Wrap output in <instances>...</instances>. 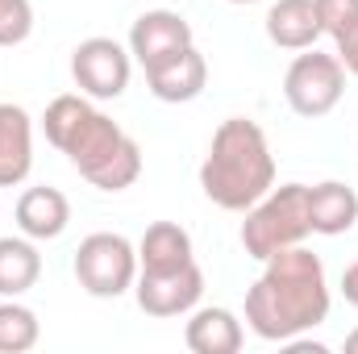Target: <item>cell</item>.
<instances>
[{
  "label": "cell",
  "mask_w": 358,
  "mask_h": 354,
  "mask_svg": "<svg viewBox=\"0 0 358 354\" xmlns=\"http://www.w3.org/2000/svg\"><path fill=\"white\" fill-rule=\"evenodd\" d=\"M342 296H346V304L358 309V263H350L342 271Z\"/></svg>",
  "instance_id": "cell-22"
},
{
  "label": "cell",
  "mask_w": 358,
  "mask_h": 354,
  "mask_svg": "<svg viewBox=\"0 0 358 354\" xmlns=\"http://www.w3.org/2000/svg\"><path fill=\"white\" fill-rule=\"evenodd\" d=\"M308 221L313 234L342 238L358 225V192L342 179H321L308 187Z\"/></svg>",
  "instance_id": "cell-14"
},
{
  "label": "cell",
  "mask_w": 358,
  "mask_h": 354,
  "mask_svg": "<svg viewBox=\"0 0 358 354\" xmlns=\"http://www.w3.org/2000/svg\"><path fill=\"white\" fill-rule=\"evenodd\" d=\"M346 96V67L338 55H325L317 46L300 50L283 76V100L296 117H329Z\"/></svg>",
  "instance_id": "cell-5"
},
{
  "label": "cell",
  "mask_w": 358,
  "mask_h": 354,
  "mask_svg": "<svg viewBox=\"0 0 358 354\" xmlns=\"http://www.w3.org/2000/svg\"><path fill=\"white\" fill-rule=\"evenodd\" d=\"M34 34V4L29 0H0V46H21Z\"/></svg>",
  "instance_id": "cell-19"
},
{
  "label": "cell",
  "mask_w": 358,
  "mask_h": 354,
  "mask_svg": "<svg viewBox=\"0 0 358 354\" xmlns=\"http://www.w3.org/2000/svg\"><path fill=\"white\" fill-rule=\"evenodd\" d=\"M317 4V21H321V34H338L346 29L350 21L358 17V0H313Z\"/></svg>",
  "instance_id": "cell-20"
},
{
  "label": "cell",
  "mask_w": 358,
  "mask_h": 354,
  "mask_svg": "<svg viewBox=\"0 0 358 354\" xmlns=\"http://www.w3.org/2000/svg\"><path fill=\"white\" fill-rule=\"evenodd\" d=\"M267 38L279 50H308L321 38L313 0H275L267 8Z\"/></svg>",
  "instance_id": "cell-15"
},
{
  "label": "cell",
  "mask_w": 358,
  "mask_h": 354,
  "mask_svg": "<svg viewBox=\"0 0 358 354\" xmlns=\"http://www.w3.org/2000/svg\"><path fill=\"white\" fill-rule=\"evenodd\" d=\"M313 234V221H308V183H279L271 187L259 204L246 208V221H242V250L255 259V263H267L271 255L287 250V246H300L304 238Z\"/></svg>",
  "instance_id": "cell-4"
},
{
  "label": "cell",
  "mask_w": 358,
  "mask_h": 354,
  "mask_svg": "<svg viewBox=\"0 0 358 354\" xmlns=\"http://www.w3.org/2000/svg\"><path fill=\"white\" fill-rule=\"evenodd\" d=\"M192 259H196V246H192V234L179 221L146 225V234L138 242V271H176Z\"/></svg>",
  "instance_id": "cell-16"
},
{
  "label": "cell",
  "mask_w": 358,
  "mask_h": 354,
  "mask_svg": "<svg viewBox=\"0 0 358 354\" xmlns=\"http://www.w3.org/2000/svg\"><path fill=\"white\" fill-rule=\"evenodd\" d=\"M76 279L96 300H117L134 292L138 246L125 234H88L76 250Z\"/></svg>",
  "instance_id": "cell-6"
},
{
  "label": "cell",
  "mask_w": 358,
  "mask_h": 354,
  "mask_svg": "<svg viewBox=\"0 0 358 354\" xmlns=\"http://www.w3.org/2000/svg\"><path fill=\"white\" fill-rule=\"evenodd\" d=\"M71 225V200L50 187V183H38V187H25L21 200H17V229L34 242H55L63 238Z\"/></svg>",
  "instance_id": "cell-11"
},
{
  "label": "cell",
  "mask_w": 358,
  "mask_h": 354,
  "mask_svg": "<svg viewBox=\"0 0 358 354\" xmlns=\"http://www.w3.org/2000/svg\"><path fill=\"white\" fill-rule=\"evenodd\" d=\"M204 296V271L200 263L176 267V271H138L134 279V300L146 317L171 321V317H187Z\"/></svg>",
  "instance_id": "cell-8"
},
{
  "label": "cell",
  "mask_w": 358,
  "mask_h": 354,
  "mask_svg": "<svg viewBox=\"0 0 358 354\" xmlns=\"http://www.w3.org/2000/svg\"><path fill=\"white\" fill-rule=\"evenodd\" d=\"M229 4H259V0H229Z\"/></svg>",
  "instance_id": "cell-24"
},
{
  "label": "cell",
  "mask_w": 358,
  "mask_h": 354,
  "mask_svg": "<svg viewBox=\"0 0 358 354\" xmlns=\"http://www.w3.org/2000/svg\"><path fill=\"white\" fill-rule=\"evenodd\" d=\"M42 279V255L34 238H0V296H25Z\"/></svg>",
  "instance_id": "cell-17"
},
{
  "label": "cell",
  "mask_w": 358,
  "mask_h": 354,
  "mask_svg": "<svg viewBox=\"0 0 358 354\" xmlns=\"http://www.w3.org/2000/svg\"><path fill=\"white\" fill-rule=\"evenodd\" d=\"M34 171V121L21 104H0V187H17Z\"/></svg>",
  "instance_id": "cell-13"
},
{
  "label": "cell",
  "mask_w": 358,
  "mask_h": 354,
  "mask_svg": "<svg viewBox=\"0 0 358 354\" xmlns=\"http://www.w3.org/2000/svg\"><path fill=\"white\" fill-rule=\"evenodd\" d=\"M200 187L225 213H246L275 187V155L259 121L225 117L213 129L208 155L200 163Z\"/></svg>",
  "instance_id": "cell-3"
},
{
  "label": "cell",
  "mask_w": 358,
  "mask_h": 354,
  "mask_svg": "<svg viewBox=\"0 0 358 354\" xmlns=\"http://www.w3.org/2000/svg\"><path fill=\"white\" fill-rule=\"evenodd\" d=\"M334 304L329 279L321 255L300 246H287L263 263V275L246 292V325L263 342H287L317 325H325Z\"/></svg>",
  "instance_id": "cell-1"
},
{
  "label": "cell",
  "mask_w": 358,
  "mask_h": 354,
  "mask_svg": "<svg viewBox=\"0 0 358 354\" xmlns=\"http://www.w3.org/2000/svg\"><path fill=\"white\" fill-rule=\"evenodd\" d=\"M183 342L192 354H238L246 342L242 317L225 304H196L183 325Z\"/></svg>",
  "instance_id": "cell-10"
},
{
  "label": "cell",
  "mask_w": 358,
  "mask_h": 354,
  "mask_svg": "<svg viewBox=\"0 0 358 354\" xmlns=\"http://www.w3.org/2000/svg\"><path fill=\"white\" fill-rule=\"evenodd\" d=\"M187 46H196V34H192V21L176 8H146L129 29V55L142 71Z\"/></svg>",
  "instance_id": "cell-9"
},
{
  "label": "cell",
  "mask_w": 358,
  "mask_h": 354,
  "mask_svg": "<svg viewBox=\"0 0 358 354\" xmlns=\"http://www.w3.org/2000/svg\"><path fill=\"white\" fill-rule=\"evenodd\" d=\"M334 55L342 59L346 76H355V80H358V17L346 25V29H338V34H334Z\"/></svg>",
  "instance_id": "cell-21"
},
{
  "label": "cell",
  "mask_w": 358,
  "mask_h": 354,
  "mask_svg": "<svg viewBox=\"0 0 358 354\" xmlns=\"http://www.w3.org/2000/svg\"><path fill=\"white\" fill-rule=\"evenodd\" d=\"M346 351L358 354V330H350V334H346Z\"/></svg>",
  "instance_id": "cell-23"
},
{
  "label": "cell",
  "mask_w": 358,
  "mask_h": 354,
  "mask_svg": "<svg viewBox=\"0 0 358 354\" xmlns=\"http://www.w3.org/2000/svg\"><path fill=\"white\" fill-rule=\"evenodd\" d=\"M146 84L155 92V100H163V104H187L208 84V63H204V55L196 46H187L171 59L146 67Z\"/></svg>",
  "instance_id": "cell-12"
},
{
  "label": "cell",
  "mask_w": 358,
  "mask_h": 354,
  "mask_svg": "<svg viewBox=\"0 0 358 354\" xmlns=\"http://www.w3.org/2000/svg\"><path fill=\"white\" fill-rule=\"evenodd\" d=\"M42 129H46V142L59 155H67V163L96 192H125L142 176V146L108 113H100L84 92L55 96L46 104Z\"/></svg>",
  "instance_id": "cell-2"
},
{
  "label": "cell",
  "mask_w": 358,
  "mask_h": 354,
  "mask_svg": "<svg viewBox=\"0 0 358 354\" xmlns=\"http://www.w3.org/2000/svg\"><path fill=\"white\" fill-rule=\"evenodd\" d=\"M42 321L17 296H0V354H25L38 346Z\"/></svg>",
  "instance_id": "cell-18"
},
{
  "label": "cell",
  "mask_w": 358,
  "mask_h": 354,
  "mask_svg": "<svg viewBox=\"0 0 358 354\" xmlns=\"http://www.w3.org/2000/svg\"><path fill=\"white\" fill-rule=\"evenodd\" d=\"M134 55L117 38H84L71 50V80L88 100H117L129 88Z\"/></svg>",
  "instance_id": "cell-7"
}]
</instances>
